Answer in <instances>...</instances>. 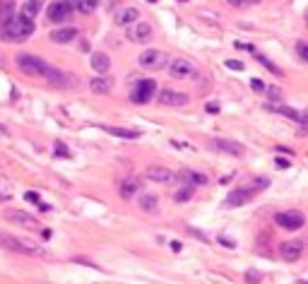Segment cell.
Returning <instances> with one entry per match:
<instances>
[{
  "instance_id": "10",
  "label": "cell",
  "mask_w": 308,
  "mask_h": 284,
  "mask_svg": "<svg viewBox=\"0 0 308 284\" xmlns=\"http://www.w3.org/2000/svg\"><path fill=\"white\" fill-rule=\"evenodd\" d=\"M304 255V241L301 238H289L279 246V258L287 263H296Z\"/></svg>"
},
{
  "instance_id": "17",
  "label": "cell",
  "mask_w": 308,
  "mask_h": 284,
  "mask_svg": "<svg viewBox=\"0 0 308 284\" xmlns=\"http://www.w3.org/2000/svg\"><path fill=\"white\" fill-rule=\"evenodd\" d=\"M212 144H214V149H219V152H224V154H231V157H243V154H246V147H243L241 142H236V140L214 138Z\"/></svg>"
},
{
  "instance_id": "20",
  "label": "cell",
  "mask_w": 308,
  "mask_h": 284,
  "mask_svg": "<svg viewBox=\"0 0 308 284\" xmlns=\"http://www.w3.org/2000/svg\"><path fill=\"white\" fill-rule=\"evenodd\" d=\"M250 198H253V193H250L248 188H236V190L229 193V198H227V207H241V205H246Z\"/></svg>"
},
{
  "instance_id": "15",
  "label": "cell",
  "mask_w": 308,
  "mask_h": 284,
  "mask_svg": "<svg viewBox=\"0 0 308 284\" xmlns=\"http://www.w3.org/2000/svg\"><path fill=\"white\" fill-rule=\"evenodd\" d=\"M145 176L149 181H154V183H174L176 181V174L171 169H166V166H147Z\"/></svg>"
},
{
  "instance_id": "32",
  "label": "cell",
  "mask_w": 308,
  "mask_h": 284,
  "mask_svg": "<svg viewBox=\"0 0 308 284\" xmlns=\"http://www.w3.org/2000/svg\"><path fill=\"white\" fill-rule=\"evenodd\" d=\"M296 53H299V58L306 63L308 61V44L306 41H296Z\"/></svg>"
},
{
  "instance_id": "27",
  "label": "cell",
  "mask_w": 308,
  "mask_h": 284,
  "mask_svg": "<svg viewBox=\"0 0 308 284\" xmlns=\"http://www.w3.org/2000/svg\"><path fill=\"white\" fill-rule=\"evenodd\" d=\"M89 89H92L94 94H109V92H111V82L104 79V77H94V79L89 82Z\"/></svg>"
},
{
  "instance_id": "28",
  "label": "cell",
  "mask_w": 308,
  "mask_h": 284,
  "mask_svg": "<svg viewBox=\"0 0 308 284\" xmlns=\"http://www.w3.org/2000/svg\"><path fill=\"white\" fill-rule=\"evenodd\" d=\"M12 198V183L7 181V176L0 174V203H7Z\"/></svg>"
},
{
  "instance_id": "22",
  "label": "cell",
  "mask_w": 308,
  "mask_h": 284,
  "mask_svg": "<svg viewBox=\"0 0 308 284\" xmlns=\"http://www.w3.org/2000/svg\"><path fill=\"white\" fill-rule=\"evenodd\" d=\"M92 68H94L97 75H106V72L111 70V58H109L106 53L97 51V53L92 56Z\"/></svg>"
},
{
  "instance_id": "43",
  "label": "cell",
  "mask_w": 308,
  "mask_h": 284,
  "mask_svg": "<svg viewBox=\"0 0 308 284\" xmlns=\"http://www.w3.org/2000/svg\"><path fill=\"white\" fill-rule=\"evenodd\" d=\"M301 284H304V282H301Z\"/></svg>"
},
{
  "instance_id": "42",
  "label": "cell",
  "mask_w": 308,
  "mask_h": 284,
  "mask_svg": "<svg viewBox=\"0 0 308 284\" xmlns=\"http://www.w3.org/2000/svg\"><path fill=\"white\" fill-rule=\"evenodd\" d=\"M0 133H2V135H10V130H7L5 126H0Z\"/></svg>"
},
{
  "instance_id": "5",
  "label": "cell",
  "mask_w": 308,
  "mask_h": 284,
  "mask_svg": "<svg viewBox=\"0 0 308 284\" xmlns=\"http://www.w3.org/2000/svg\"><path fill=\"white\" fill-rule=\"evenodd\" d=\"M166 68H169V75H171V77H176V79H190V77H195V75H197L195 63H193V61H188V58H174V61H169V63H166Z\"/></svg>"
},
{
  "instance_id": "13",
  "label": "cell",
  "mask_w": 308,
  "mask_h": 284,
  "mask_svg": "<svg viewBox=\"0 0 308 284\" xmlns=\"http://www.w3.org/2000/svg\"><path fill=\"white\" fill-rule=\"evenodd\" d=\"M140 19V10L137 7H130V5H123V7H118L116 12H113V22L118 24V27H130V24H135Z\"/></svg>"
},
{
  "instance_id": "4",
  "label": "cell",
  "mask_w": 308,
  "mask_h": 284,
  "mask_svg": "<svg viewBox=\"0 0 308 284\" xmlns=\"http://www.w3.org/2000/svg\"><path fill=\"white\" fill-rule=\"evenodd\" d=\"M166 63H169V56L164 51H159V48H147L140 56V65L145 70H164Z\"/></svg>"
},
{
  "instance_id": "21",
  "label": "cell",
  "mask_w": 308,
  "mask_h": 284,
  "mask_svg": "<svg viewBox=\"0 0 308 284\" xmlns=\"http://www.w3.org/2000/svg\"><path fill=\"white\" fill-rule=\"evenodd\" d=\"M75 39H77V29L75 27H58V29L51 32V41H56V44H70Z\"/></svg>"
},
{
  "instance_id": "2",
  "label": "cell",
  "mask_w": 308,
  "mask_h": 284,
  "mask_svg": "<svg viewBox=\"0 0 308 284\" xmlns=\"http://www.w3.org/2000/svg\"><path fill=\"white\" fill-rule=\"evenodd\" d=\"M34 29H36V27H34L32 19H24L22 15H12L10 22L2 27L0 36L7 39V41H24V39H29V36L34 34Z\"/></svg>"
},
{
  "instance_id": "39",
  "label": "cell",
  "mask_w": 308,
  "mask_h": 284,
  "mask_svg": "<svg viewBox=\"0 0 308 284\" xmlns=\"http://www.w3.org/2000/svg\"><path fill=\"white\" fill-rule=\"evenodd\" d=\"M267 94H270V96H275V99H279V96H282V92H279V89H275V87H270V89H267Z\"/></svg>"
},
{
  "instance_id": "25",
  "label": "cell",
  "mask_w": 308,
  "mask_h": 284,
  "mask_svg": "<svg viewBox=\"0 0 308 284\" xmlns=\"http://www.w3.org/2000/svg\"><path fill=\"white\" fill-rule=\"evenodd\" d=\"M137 205H140V210H145V212H149V214L159 212V198L157 195H140Z\"/></svg>"
},
{
  "instance_id": "34",
  "label": "cell",
  "mask_w": 308,
  "mask_h": 284,
  "mask_svg": "<svg viewBox=\"0 0 308 284\" xmlns=\"http://www.w3.org/2000/svg\"><path fill=\"white\" fill-rule=\"evenodd\" d=\"M229 5H236V7H246V5H253V2H258V0H227Z\"/></svg>"
},
{
  "instance_id": "7",
  "label": "cell",
  "mask_w": 308,
  "mask_h": 284,
  "mask_svg": "<svg viewBox=\"0 0 308 284\" xmlns=\"http://www.w3.org/2000/svg\"><path fill=\"white\" fill-rule=\"evenodd\" d=\"M152 34H154V29H152L149 22H140V19H137L135 24L125 27V36H128V41H132V44H145V41L152 39Z\"/></svg>"
},
{
  "instance_id": "16",
  "label": "cell",
  "mask_w": 308,
  "mask_h": 284,
  "mask_svg": "<svg viewBox=\"0 0 308 284\" xmlns=\"http://www.w3.org/2000/svg\"><path fill=\"white\" fill-rule=\"evenodd\" d=\"M188 101L190 99L183 92H176V89H162L159 92V104L162 106H185Z\"/></svg>"
},
{
  "instance_id": "29",
  "label": "cell",
  "mask_w": 308,
  "mask_h": 284,
  "mask_svg": "<svg viewBox=\"0 0 308 284\" xmlns=\"http://www.w3.org/2000/svg\"><path fill=\"white\" fill-rule=\"evenodd\" d=\"M97 7H99V0H82V2L77 5V10H80L82 15H92Z\"/></svg>"
},
{
  "instance_id": "3",
  "label": "cell",
  "mask_w": 308,
  "mask_h": 284,
  "mask_svg": "<svg viewBox=\"0 0 308 284\" xmlns=\"http://www.w3.org/2000/svg\"><path fill=\"white\" fill-rule=\"evenodd\" d=\"M15 63L19 65V70L32 75V77H41V72L46 68V61H41V58H36L32 53H17L15 56Z\"/></svg>"
},
{
  "instance_id": "30",
  "label": "cell",
  "mask_w": 308,
  "mask_h": 284,
  "mask_svg": "<svg viewBox=\"0 0 308 284\" xmlns=\"http://www.w3.org/2000/svg\"><path fill=\"white\" fill-rule=\"evenodd\" d=\"M255 58H258V61H260V63H262V65H265L267 70H272V72H275V75H282V70H279V68H275V63H272V61H267L265 56H260V53H255Z\"/></svg>"
},
{
  "instance_id": "23",
  "label": "cell",
  "mask_w": 308,
  "mask_h": 284,
  "mask_svg": "<svg viewBox=\"0 0 308 284\" xmlns=\"http://www.w3.org/2000/svg\"><path fill=\"white\" fill-rule=\"evenodd\" d=\"M104 133L113 135V138H123V140H137L142 133L140 130H128V128H113V126H101Z\"/></svg>"
},
{
  "instance_id": "37",
  "label": "cell",
  "mask_w": 308,
  "mask_h": 284,
  "mask_svg": "<svg viewBox=\"0 0 308 284\" xmlns=\"http://www.w3.org/2000/svg\"><path fill=\"white\" fill-rule=\"evenodd\" d=\"M227 65H229V68H234V70H243V63H241V61H229Z\"/></svg>"
},
{
  "instance_id": "41",
  "label": "cell",
  "mask_w": 308,
  "mask_h": 284,
  "mask_svg": "<svg viewBox=\"0 0 308 284\" xmlns=\"http://www.w3.org/2000/svg\"><path fill=\"white\" fill-rule=\"evenodd\" d=\"M56 154H65V157H67V149H65L63 144H56Z\"/></svg>"
},
{
  "instance_id": "18",
  "label": "cell",
  "mask_w": 308,
  "mask_h": 284,
  "mask_svg": "<svg viewBox=\"0 0 308 284\" xmlns=\"http://www.w3.org/2000/svg\"><path fill=\"white\" fill-rule=\"evenodd\" d=\"M140 190H142V181L140 178H123L121 183H118V195L123 198V200H132L135 195H140Z\"/></svg>"
},
{
  "instance_id": "19",
  "label": "cell",
  "mask_w": 308,
  "mask_h": 284,
  "mask_svg": "<svg viewBox=\"0 0 308 284\" xmlns=\"http://www.w3.org/2000/svg\"><path fill=\"white\" fill-rule=\"evenodd\" d=\"M176 181H183L185 186L195 188V186H205V183H207V176H202V174H197V171H193V169H181V171L176 174Z\"/></svg>"
},
{
  "instance_id": "6",
  "label": "cell",
  "mask_w": 308,
  "mask_h": 284,
  "mask_svg": "<svg viewBox=\"0 0 308 284\" xmlns=\"http://www.w3.org/2000/svg\"><path fill=\"white\" fill-rule=\"evenodd\" d=\"M275 224L282 226V229H289V231H296L306 224V217L299 210H287V212H277L275 214Z\"/></svg>"
},
{
  "instance_id": "14",
  "label": "cell",
  "mask_w": 308,
  "mask_h": 284,
  "mask_svg": "<svg viewBox=\"0 0 308 284\" xmlns=\"http://www.w3.org/2000/svg\"><path fill=\"white\" fill-rule=\"evenodd\" d=\"M265 109H267V111H277V113H282V116L296 121L299 126H306V116H304L301 111L292 109V106H284V104H279V101H270V104H265Z\"/></svg>"
},
{
  "instance_id": "9",
  "label": "cell",
  "mask_w": 308,
  "mask_h": 284,
  "mask_svg": "<svg viewBox=\"0 0 308 284\" xmlns=\"http://www.w3.org/2000/svg\"><path fill=\"white\" fill-rule=\"evenodd\" d=\"M154 89H157V82L154 79H142V82H137L135 84V89L130 92V99H132V104H147L152 96H154Z\"/></svg>"
},
{
  "instance_id": "35",
  "label": "cell",
  "mask_w": 308,
  "mask_h": 284,
  "mask_svg": "<svg viewBox=\"0 0 308 284\" xmlns=\"http://www.w3.org/2000/svg\"><path fill=\"white\" fill-rule=\"evenodd\" d=\"M24 200H29V203H34V205H39V195H36L34 190H29V193H24Z\"/></svg>"
},
{
  "instance_id": "33",
  "label": "cell",
  "mask_w": 308,
  "mask_h": 284,
  "mask_svg": "<svg viewBox=\"0 0 308 284\" xmlns=\"http://www.w3.org/2000/svg\"><path fill=\"white\" fill-rule=\"evenodd\" d=\"M250 87H253V92H265V82L262 79H250Z\"/></svg>"
},
{
  "instance_id": "40",
  "label": "cell",
  "mask_w": 308,
  "mask_h": 284,
  "mask_svg": "<svg viewBox=\"0 0 308 284\" xmlns=\"http://www.w3.org/2000/svg\"><path fill=\"white\" fill-rule=\"evenodd\" d=\"M65 2H67V5H70V10H77V5H80V2H82V0H65Z\"/></svg>"
},
{
  "instance_id": "31",
  "label": "cell",
  "mask_w": 308,
  "mask_h": 284,
  "mask_svg": "<svg viewBox=\"0 0 308 284\" xmlns=\"http://www.w3.org/2000/svg\"><path fill=\"white\" fill-rule=\"evenodd\" d=\"M190 198H193V188H190V186H188V188H183V190H178V193H176V203H188Z\"/></svg>"
},
{
  "instance_id": "38",
  "label": "cell",
  "mask_w": 308,
  "mask_h": 284,
  "mask_svg": "<svg viewBox=\"0 0 308 284\" xmlns=\"http://www.w3.org/2000/svg\"><path fill=\"white\" fill-rule=\"evenodd\" d=\"M246 282H248V284H250V282H253V284L258 282V272H246Z\"/></svg>"
},
{
  "instance_id": "11",
  "label": "cell",
  "mask_w": 308,
  "mask_h": 284,
  "mask_svg": "<svg viewBox=\"0 0 308 284\" xmlns=\"http://www.w3.org/2000/svg\"><path fill=\"white\" fill-rule=\"evenodd\" d=\"M46 15H49V22H53V24H63V22H67V19H70L72 10H70V5H67L65 0H53V2L46 7Z\"/></svg>"
},
{
  "instance_id": "8",
  "label": "cell",
  "mask_w": 308,
  "mask_h": 284,
  "mask_svg": "<svg viewBox=\"0 0 308 284\" xmlns=\"http://www.w3.org/2000/svg\"><path fill=\"white\" fill-rule=\"evenodd\" d=\"M2 217H5L7 221H12V224L22 226V229H29V231L41 229V224H39V219H36V217H32L29 212H22V210H5Z\"/></svg>"
},
{
  "instance_id": "36",
  "label": "cell",
  "mask_w": 308,
  "mask_h": 284,
  "mask_svg": "<svg viewBox=\"0 0 308 284\" xmlns=\"http://www.w3.org/2000/svg\"><path fill=\"white\" fill-rule=\"evenodd\" d=\"M275 161H277V169H287V166L292 164V161H289V159H284V157H277Z\"/></svg>"
},
{
  "instance_id": "1",
  "label": "cell",
  "mask_w": 308,
  "mask_h": 284,
  "mask_svg": "<svg viewBox=\"0 0 308 284\" xmlns=\"http://www.w3.org/2000/svg\"><path fill=\"white\" fill-rule=\"evenodd\" d=\"M0 246L7 248V251H12V253L29 255V258L46 255V251H44L39 243H34V241H29V238H19V236H15V234H5V231H0Z\"/></svg>"
},
{
  "instance_id": "26",
  "label": "cell",
  "mask_w": 308,
  "mask_h": 284,
  "mask_svg": "<svg viewBox=\"0 0 308 284\" xmlns=\"http://www.w3.org/2000/svg\"><path fill=\"white\" fill-rule=\"evenodd\" d=\"M12 15H15V2H12V0H0V32H2V27L10 22Z\"/></svg>"
},
{
  "instance_id": "12",
  "label": "cell",
  "mask_w": 308,
  "mask_h": 284,
  "mask_svg": "<svg viewBox=\"0 0 308 284\" xmlns=\"http://www.w3.org/2000/svg\"><path fill=\"white\" fill-rule=\"evenodd\" d=\"M41 77H44L49 84H53V87H70V84H72V77H70V75H65L63 70L49 65V63H46V68L41 72Z\"/></svg>"
},
{
  "instance_id": "24",
  "label": "cell",
  "mask_w": 308,
  "mask_h": 284,
  "mask_svg": "<svg viewBox=\"0 0 308 284\" xmlns=\"http://www.w3.org/2000/svg\"><path fill=\"white\" fill-rule=\"evenodd\" d=\"M41 5H44V0H27V2L19 7V15H22L24 19H32V22H34V17L39 15Z\"/></svg>"
}]
</instances>
